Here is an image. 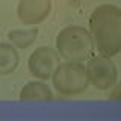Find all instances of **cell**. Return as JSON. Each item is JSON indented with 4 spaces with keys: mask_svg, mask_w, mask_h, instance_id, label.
Returning a JSON list of instances; mask_svg holds the SVG:
<instances>
[{
    "mask_svg": "<svg viewBox=\"0 0 121 121\" xmlns=\"http://www.w3.org/2000/svg\"><path fill=\"white\" fill-rule=\"evenodd\" d=\"M38 33H39V30H38L36 26H29V27H26V29L9 30L6 38H8V43H11L14 47L24 50V48L32 47V45L36 43Z\"/></svg>",
    "mask_w": 121,
    "mask_h": 121,
    "instance_id": "9",
    "label": "cell"
},
{
    "mask_svg": "<svg viewBox=\"0 0 121 121\" xmlns=\"http://www.w3.org/2000/svg\"><path fill=\"white\" fill-rule=\"evenodd\" d=\"M56 52L59 58L71 62H83L92 52V38L83 26L71 24L64 27L56 36Z\"/></svg>",
    "mask_w": 121,
    "mask_h": 121,
    "instance_id": "2",
    "label": "cell"
},
{
    "mask_svg": "<svg viewBox=\"0 0 121 121\" xmlns=\"http://www.w3.org/2000/svg\"><path fill=\"white\" fill-rule=\"evenodd\" d=\"M20 65L18 48L11 43H0V76L12 74Z\"/></svg>",
    "mask_w": 121,
    "mask_h": 121,
    "instance_id": "8",
    "label": "cell"
},
{
    "mask_svg": "<svg viewBox=\"0 0 121 121\" xmlns=\"http://www.w3.org/2000/svg\"><path fill=\"white\" fill-rule=\"evenodd\" d=\"M52 12V0H20L17 17L26 26H38L48 18Z\"/></svg>",
    "mask_w": 121,
    "mask_h": 121,
    "instance_id": "6",
    "label": "cell"
},
{
    "mask_svg": "<svg viewBox=\"0 0 121 121\" xmlns=\"http://www.w3.org/2000/svg\"><path fill=\"white\" fill-rule=\"evenodd\" d=\"M52 85L56 94L64 98L83 94L89 86L85 65L82 62H71V60L59 64L52 74Z\"/></svg>",
    "mask_w": 121,
    "mask_h": 121,
    "instance_id": "3",
    "label": "cell"
},
{
    "mask_svg": "<svg viewBox=\"0 0 121 121\" xmlns=\"http://www.w3.org/2000/svg\"><path fill=\"white\" fill-rule=\"evenodd\" d=\"M89 33L100 55L117 56L121 53V8L111 3L97 6L89 15Z\"/></svg>",
    "mask_w": 121,
    "mask_h": 121,
    "instance_id": "1",
    "label": "cell"
},
{
    "mask_svg": "<svg viewBox=\"0 0 121 121\" xmlns=\"http://www.w3.org/2000/svg\"><path fill=\"white\" fill-rule=\"evenodd\" d=\"M59 65V55L56 48L41 45L30 53L27 59V70L33 79L45 80L52 79L53 71Z\"/></svg>",
    "mask_w": 121,
    "mask_h": 121,
    "instance_id": "5",
    "label": "cell"
},
{
    "mask_svg": "<svg viewBox=\"0 0 121 121\" xmlns=\"http://www.w3.org/2000/svg\"><path fill=\"white\" fill-rule=\"evenodd\" d=\"M86 73L89 85L98 91H109L118 82V70L109 56L97 55L86 59Z\"/></svg>",
    "mask_w": 121,
    "mask_h": 121,
    "instance_id": "4",
    "label": "cell"
},
{
    "mask_svg": "<svg viewBox=\"0 0 121 121\" xmlns=\"http://www.w3.org/2000/svg\"><path fill=\"white\" fill-rule=\"evenodd\" d=\"M108 100L109 101H121V80L117 82L115 85L109 89Z\"/></svg>",
    "mask_w": 121,
    "mask_h": 121,
    "instance_id": "10",
    "label": "cell"
},
{
    "mask_svg": "<svg viewBox=\"0 0 121 121\" xmlns=\"http://www.w3.org/2000/svg\"><path fill=\"white\" fill-rule=\"evenodd\" d=\"M18 98L21 101H52L55 95H53L52 88L45 83V80L33 79L20 89Z\"/></svg>",
    "mask_w": 121,
    "mask_h": 121,
    "instance_id": "7",
    "label": "cell"
}]
</instances>
